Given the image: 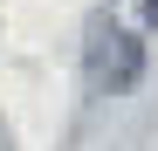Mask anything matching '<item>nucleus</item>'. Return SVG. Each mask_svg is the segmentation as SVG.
I'll return each instance as SVG.
<instances>
[{
  "instance_id": "f257e3e1",
  "label": "nucleus",
  "mask_w": 158,
  "mask_h": 151,
  "mask_svg": "<svg viewBox=\"0 0 158 151\" xmlns=\"http://www.w3.org/2000/svg\"><path fill=\"white\" fill-rule=\"evenodd\" d=\"M138 69H144V41H131L124 28L96 21V28H89V83L117 96V89L138 83Z\"/></svg>"
},
{
  "instance_id": "f03ea898",
  "label": "nucleus",
  "mask_w": 158,
  "mask_h": 151,
  "mask_svg": "<svg viewBox=\"0 0 158 151\" xmlns=\"http://www.w3.org/2000/svg\"><path fill=\"white\" fill-rule=\"evenodd\" d=\"M144 14H151V28H158V0H144Z\"/></svg>"
}]
</instances>
